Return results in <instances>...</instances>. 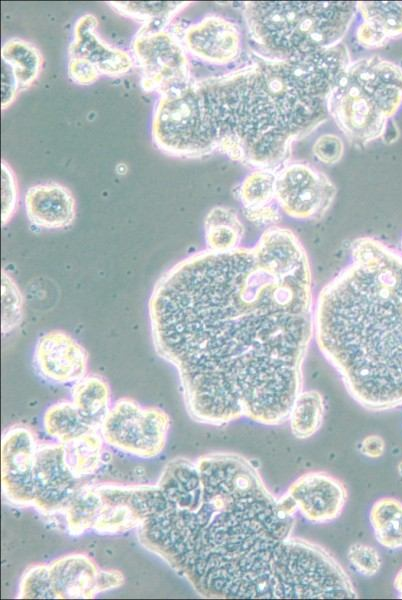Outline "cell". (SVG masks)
Segmentation results:
<instances>
[{
    "mask_svg": "<svg viewBox=\"0 0 402 600\" xmlns=\"http://www.w3.org/2000/svg\"><path fill=\"white\" fill-rule=\"evenodd\" d=\"M314 307L306 249L275 225L251 247L178 261L147 310L154 350L176 369L192 419L280 425L302 391Z\"/></svg>",
    "mask_w": 402,
    "mask_h": 600,
    "instance_id": "6da1fadb",
    "label": "cell"
},
{
    "mask_svg": "<svg viewBox=\"0 0 402 600\" xmlns=\"http://www.w3.org/2000/svg\"><path fill=\"white\" fill-rule=\"evenodd\" d=\"M202 483L191 511L165 508L138 528L140 543L216 599H320L335 558L292 535L285 512L246 457L214 452L199 457Z\"/></svg>",
    "mask_w": 402,
    "mask_h": 600,
    "instance_id": "7a4b0ae2",
    "label": "cell"
},
{
    "mask_svg": "<svg viewBox=\"0 0 402 600\" xmlns=\"http://www.w3.org/2000/svg\"><path fill=\"white\" fill-rule=\"evenodd\" d=\"M343 44L307 56H255L229 72L197 80L216 151L254 169L276 171L293 142L321 125L327 101L350 62Z\"/></svg>",
    "mask_w": 402,
    "mask_h": 600,
    "instance_id": "3957f363",
    "label": "cell"
},
{
    "mask_svg": "<svg viewBox=\"0 0 402 600\" xmlns=\"http://www.w3.org/2000/svg\"><path fill=\"white\" fill-rule=\"evenodd\" d=\"M314 340L361 406L402 405V254L363 236L315 298Z\"/></svg>",
    "mask_w": 402,
    "mask_h": 600,
    "instance_id": "277c9868",
    "label": "cell"
},
{
    "mask_svg": "<svg viewBox=\"0 0 402 600\" xmlns=\"http://www.w3.org/2000/svg\"><path fill=\"white\" fill-rule=\"evenodd\" d=\"M357 14L352 1H250L242 3L248 37L258 55L298 58L341 43Z\"/></svg>",
    "mask_w": 402,
    "mask_h": 600,
    "instance_id": "5b68a950",
    "label": "cell"
},
{
    "mask_svg": "<svg viewBox=\"0 0 402 600\" xmlns=\"http://www.w3.org/2000/svg\"><path fill=\"white\" fill-rule=\"evenodd\" d=\"M402 106V67L378 55L351 60L334 83L328 115L345 137L367 145L385 138Z\"/></svg>",
    "mask_w": 402,
    "mask_h": 600,
    "instance_id": "8992f818",
    "label": "cell"
},
{
    "mask_svg": "<svg viewBox=\"0 0 402 600\" xmlns=\"http://www.w3.org/2000/svg\"><path fill=\"white\" fill-rule=\"evenodd\" d=\"M151 136L160 151L174 157L193 159L216 152L196 79L158 97L152 114Z\"/></svg>",
    "mask_w": 402,
    "mask_h": 600,
    "instance_id": "52a82bcc",
    "label": "cell"
},
{
    "mask_svg": "<svg viewBox=\"0 0 402 600\" xmlns=\"http://www.w3.org/2000/svg\"><path fill=\"white\" fill-rule=\"evenodd\" d=\"M169 429L170 417L165 411L143 407L128 397L115 401L100 426L105 443L144 459L163 451Z\"/></svg>",
    "mask_w": 402,
    "mask_h": 600,
    "instance_id": "ba28073f",
    "label": "cell"
},
{
    "mask_svg": "<svg viewBox=\"0 0 402 600\" xmlns=\"http://www.w3.org/2000/svg\"><path fill=\"white\" fill-rule=\"evenodd\" d=\"M131 55L141 74V87L159 96L190 84L189 55L181 39L166 29L140 28L131 42Z\"/></svg>",
    "mask_w": 402,
    "mask_h": 600,
    "instance_id": "9c48e42d",
    "label": "cell"
},
{
    "mask_svg": "<svg viewBox=\"0 0 402 600\" xmlns=\"http://www.w3.org/2000/svg\"><path fill=\"white\" fill-rule=\"evenodd\" d=\"M275 177V201L282 213L296 220H320L337 194L331 179L305 160L288 159Z\"/></svg>",
    "mask_w": 402,
    "mask_h": 600,
    "instance_id": "30bf717a",
    "label": "cell"
},
{
    "mask_svg": "<svg viewBox=\"0 0 402 600\" xmlns=\"http://www.w3.org/2000/svg\"><path fill=\"white\" fill-rule=\"evenodd\" d=\"M96 488L101 498V510L93 530L99 534L114 535L138 528L166 507V499L157 484H102Z\"/></svg>",
    "mask_w": 402,
    "mask_h": 600,
    "instance_id": "8fae6325",
    "label": "cell"
},
{
    "mask_svg": "<svg viewBox=\"0 0 402 600\" xmlns=\"http://www.w3.org/2000/svg\"><path fill=\"white\" fill-rule=\"evenodd\" d=\"M181 42L188 55L214 67L239 68L244 56V38L240 25L223 15L207 14L182 32Z\"/></svg>",
    "mask_w": 402,
    "mask_h": 600,
    "instance_id": "7c38bea8",
    "label": "cell"
},
{
    "mask_svg": "<svg viewBox=\"0 0 402 600\" xmlns=\"http://www.w3.org/2000/svg\"><path fill=\"white\" fill-rule=\"evenodd\" d=\"M35 435L24 425L8 428L1 441V483L5 498L17 506H33Z\"/></svg>",
    "mask_w": 402,
    "mask_h": 600,
    "instance_id": "4fadbf2b",
    "label": "cell"
},
{
    "mask_svg": "<svg viewBox=\"0 0 402 600\" xmlns=\"http://www.w3.org/2000/svg\"><path fill=\"white\" fill-rule=\"evenodd\" d=\"M33 481L37 510L44 514L64 511L80 485L66 463L63 443L37 447Z\"/></svg>",
    "mask_w": 402,
    "mask_h": 600,
    "instance_id": "5bb4252c",
    "label": "cell"
},
{
    "mask_svg": "<svg viewBox=\"0 0 402 600\" xmlns=\"http://www.w3.org/2000/svg\"><path fill=\"white\" fill-rule=\"evenodd\" d=\"M33 361L44 379L57 384H67L86 375L89 355L67 332L51 330L38 338Z\"/></svg>",
    "mask_w": 402,
    "mask_h": 600,
    "instance_id": "9a60e30c",
    "label": "cell"
},
{
    "mask_svg": "<svg viewBox=\"0 0 402 600\" xmlns=\"http://www.w3.org/2000/svg\"><path fill=\"white\" fill-rule=\"evenodd\" d=\"M298 511L314 524L328 523L342 512L347 491L343 483L322 471L308 472L292 482L286 491Z\"/></svg>",
    "mask_w": 402,
    "mask_h": 600,
    "instance_id": "2e32d148",
    "label": "cell"
},
{
    "mask_svg": "<svg viewBox=\"0 0 402 600\" xmlns=\"http://www.w3.org/2000/svg\"><path fill=\"white\" fill-rule=\"evenodd\" d=\"M98 20L91 14L80 16L74 23L68 47V58L81 59L94 66L100 75L120 77L133 66L132 55L124 49L106 43L97 34Z\"/></svg>",
    "mask_w": 402,
    "mask_h": 600,
    "instance_id": "e0dca14e",
    "label": "cell"
},
{
    "mask_svg": "<svg viewBox=\"0 0 402 600\" xmlns=\"http://www.w3.org/2000/svg\"><path fill=\"white\" fill-rule=\"evenodd\" d=\"M24 207L29 222L43 229L67 228L76 216V202L72 192L57 182L29 187L24 195Z\"/></svg>",
    "mask_w": 402,
    "mask_h": 600,
    "instance_id": "ac0fdd59",
    "label": "cell"
},
{
    "mask_svg": "<svg viewBox=\"0 0 402 600\" xmlns=\"http://www.w3.org/2000/svg\"><path fill=\"white\" fill-rule=\"evenodd\" d=\"M360 21L355 39L366 49H377L402 37V1L356 2Z\"/></svg>",
    "mask_w": 402,
    "mask_h": 600,
    "instance_id": "d6986e66",
    "label": "cell"
},
{
    "mask_svg": "<svg viewBox=\"0 0 402 600\" xmlns=\"http://www.w3.org/2000/svg\"><path fill=\"white\" fill-rule=\"evenodd\" d=\"M48 566L56 599H90L98 594L100 568L90 556L72 553L53 560Z\"/></svg>",
    "mask_w": 402,
    "mask_h": 600,
    "instance_id": "ffe728a7",
    "label": "cell"
},
{
    "mask_svg": "<svg viewBox=\"0 0 402 600\" xmlns=\"http://www.w3.org/2000/svg\"><path fill=\"white\" fill-rule=\"evenodd\" d=\"M206 249L226 253L240 247L244 225L237 212L225 206H215L203 222Z\"/></svg>",
    "mask_w": 402,
    "mask_h": 600,
    "instance_id": "44dd1931",
    "label": "cell"
},
{
    "mask_svg": "<svg viewBox=\"0 0 402 600\" xmlns=\"http://www.w3.org/2000/svg\"><path fill=\"white\" fill-rule=\"evenodd\" d=\"M72 402L82 416L94 427L100 428L111 407V389L99 375H85L74 382Z\"/></svg>",
    "mask_w": 402,
    "mask_h": 600,
    "instance_id": "7402d4cb",
    "label": "cell"
},
{
    "mask_svg": "<svg viewBox=\"0 0 402 600\" xmlns=\"http://www.w3.org/2000/svg\"><path fill=\"white\" fill-rule=\"evenodd\" d=\"M191 2L185 1H110L107 4L118 14L142 24L149 31L165 29L167 24Z\"/></svg>",
    "mask_w": 402,
    "mask_h": 600,
    "instance_id": "603a6c76",
    "label": "cell"
},
{
    "mask_svg": "<svg viewBox=\"0 0 402 600\" xmlns=\"http://www.w3.org/2000/svg\"><path fill=\"white\" fill-rule=\"evenodd\" d=\"M1 58L11 68L19 91L29 88L36 81L43 66L39 49L33 43L18 37L3 43Z\"/></svg>",
    "mask_w": 402,
    "mask_h": 600,
    "instance_id": "cb8c5ba5",
    "label": "cell"
},
{
    "mask_svg": "<svg viewBox=\"0 0 402 600\" xmlns=\"http://www.w3.org/2000/svg\"><path fill=\"white\" fill-rule=\"evenodd\" d=\"M103 442L100 428H94L63 444L66 463L76 478L90 476L99 469Z\"/></svg>",
    "mask_w": 402,
    "mask_h": 600,
    "instance_id": "d4e9b609",
    "label": "cell"
},
{
    "mask_svg": "<svg viewBox=\"0 0 402 600\" xmlns=\"http://www.w3.org/2000/svg\"><path fill=\"white\" fill-rule=\"evenodd\" d=\"M43 426L49 436L63 444L97 428L82 416L72 401L65 400L58 401L46 409Z\"/></svg>",
    "mask_w": 402,
    "mask_h": 600,
    "instance_id": "484cf974",
    "label": "cell"
},
{
    "mask_svg": "<svg viewBox=\"0 0 402 600\" xmlns=\"http://www.w3.org/2000/svg\"><path fill=\"white\" fill-rule=\"evenodd\" d=\"M369 520L376 540L388 549L402 548V502L392 497L377 500Z\"/></svg>",
    "mask_w": 402,
    "mask_h": 600,
    "instance_id": "4316f807",
    "label": "cell"
},
{
    "mask_svg": "<svg viewBox=\"0 0 402 600\" xmlns=\"http://www.w3.org/2000/svg\"><path fill=\"white\" fill-rule=\"evenodd\" d=\"M101 510L96 486H80L64 509L68 532L78 536L93 529Z\"/></svg>",
    "mask_w": 402,
    "mask_h": 600,
    "instance_id": "83f0119b",
    "label": "cell"
},
{
    "mask_svg": "<svg viewBox=\"0 0 402 600\" xmlns=\"http://www.w3.org/2000/svg\"><path fill=\"white\" fill-rule=\"evenodd\" d=\"M324 416V399L317 390L301 391L289 414L290 429L298 439L313 436L321 427Z\"/></svg>",
    "mask_w": 402,
    "mask_h": 600,
    "instance_id": "f1b7e54d",
    "label": "cell"
},
{
    "mask_svg": "<svg viewBox=\"0 0 402 600\" xmlns=\"http://www.w3.org/2000/svg\"><path fill=\"white\" fill-rule=\"evenodd\" d=\"M275 171L254 169L248 173L237 188V197L243 210H250L275 203Z\"/></svg>",
    "mask_w": 402,
    "mask_h": 600,
    "instance_id": "f546056e",
    "label": "cell"
},
{
    "mask_svg": "<svg viewBox=\"0 0 402 600\" xmlns=\"http://www.w3.org/2000/svg\"><path fill=\"white\" fill-rule=\"evenodd\" d=\"M24 316V298L14 278L2 269V333L15 330Z\"/></svg>",
    "mask_w": 402,
    "mask_h": 600,
    "instance_id": "4dcf8cb0",
    "label": "cell"
},
{
    "mask_svg": "<svg viewBox=\"0 0 402 600\" xmlns=\"http://www.w3.org/2000/svg\"><path fill=\"white\" fill-rule=\"evenodd\" d=\"M17 598L56 599L48 564H36L24 572L19 582Z\"/></svg>",
    "mask_w": 402,
    "mask_h": 600,
    "instance_id": "1f68e13d",
    "label": "cell"
},
{
    "mask_svg": "<svg viewBox=\"0 0 402 600\" xmlns=\"http://www.w3.org/2000/svg\"><path fill=\"white\" fill-rule=\"evenodd\" d=\"M18 184L11 166L1 161V223L5 226L13 217L18 205Z\"/></svg>",
    "mask_w": 402,
    "mask_h": 600,
    "instance_id": "d6a6232c",
    "label": "cell"
},
{
    "mask_svg": "<svg viewBox=\"0 0 402 600\" xmlns=\"http://www.w3.org/2000/svg\"><path fill=\"white\" fill-rule=\"evenodd\" d=\"M347 559L355 570L364 576L375 575L381 567L378 551L362 543H354L349 547Z\"/></svg>",
    "mask_w": 402,
    "mask_h": 600,
    "instance_id": "836d02e7",
    "label": "cell"
},
{
    "mask_svg": "<svg viewBox=\"0 0 402 600\" xmlns=\"http://www.w3.org/2000/svg\"><path fill=\"white\" fill-rule=\"evenodd\" d=\"M345 146L343 140L334 133L318 136L312 145L313 156L322 164L335 165L343 157Z\"/></svg>",
    "mask_w": 402,
    "mask_h": 600,
    "instance_id": "e575fe53",
    "label": "cell"
},
{
    "mask_svg": "<svg viewBox=\"0 0 402 600\" xmlns=\"http://www.w3.org/2000/svg\"><path fill=\"white\" fill-rule=\"evenodd\" d=\"M67 74L78 85L93 84L101 76L94 66L77 58H68Z\"/></svg>",
    "mask_w": 402,
    "mask_h": 600,
    "instance_id": "d590c367",
    "label": "cell"
},
{
    "mask_svg": "<svg viewBox=\"0 0 402 600\" xmlns=\"http://www.w3.org/2000/svg\"><path fill=\"white\" fill-rule=\"evenodd\" d=\"M245 217L252 223L258 226H275L282 219V211L277 203H272L263 207L243 210Z\"/></svg>",
    "mask_w": 402,
    "mask_h": 600,
    "instance_id": "8d00e7d4",
    "label": "cell"
},
{
    "mask_svg": "<svg viewBox=\"0 0 402 600\" xmlns=\"http://www.w3.org/2000/svg\"><path fill=\"white\" fill-rule=\"evenodd\" d=\"M19 92L18 84L11 68L2 61L1 68V108H8Z\"/></svg>",
    "mask_w": 402,
    "mask_h": 600,
    "instance_id": "74e56055",
    "label": "cell"
},
{
    "mask_svg": "<svg viewBox=\"0 0 402 600\" xmlns=\"http://www.w3.org/2000/svg\"><path fill=\"white\" fill-rule=\"evenodd\" d=\"M124 583L123 574L114 569H100L98 573V594L110 589L118 588Z\"/></svg>",
    "mask_w": 402,
    "mask_h": 600,
    "instance_id": "f35d334b",
    "label": "cell"
},
{
    "mask_svg": "<svg viewBox=\"0 0 402 600\" xmlns=\"http://www.w3.org/2000/svg\"><path fill=\"white\" fill-rule=\"evenodd\" d=\"M360 451L367 457L378 458L382 456L385 451V442L383 438L378 435L366 436L361 442Z\"/></svg>",
    "mask_w": 402,
    "mask_h": 600,
    "instance_id": "ab89813d",
    "label": "cell"
},
{
    "mask_svg": "<svg viewBox=\"0 0 402 600\" xmlns=\"http://www.w3.org/2000/svg\"><path fill=\"white\" fill-rule=\"evenodd\" d=\"M394 587L402 598V569L397 573L394 579Z\"/></svg>",
    "mask_w": 402,
    "mask_h": 600,
    "instance_id": "60d3db41",
    "label": "cell"
},
{
    "mask_svg": "<svg viewBox=\"0 0 402 600\" xmlns=\"http://www.w3.org/2000/svg\"><path fill=\"white\" fill-rule=\"evenodd\" d=\"M398 469H399L400 474L402 475V463L399 464V468Z\"/></svg>",
    "mask_w": 402,
    "mask_h": 600,
    "instance_id": "b9f144b4",
    "label": "cell"
},
{
    "mask_svg": "<svg viewBox=\"0 0 402 600\" xmlns=\"http://www.w3.org/2000/svg\"><path fill=\"white\" fill-rule=\"evenodd\" d=\"M401 252H402V241H401ZM402 254V253H401Z\"/></svg>",
    "mask_w": 402,
    "mask_h": 600,
    "instance_id": "7bdbcfd3",
    "label": "cell"
}]
</instances>
